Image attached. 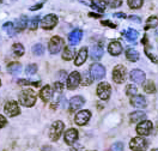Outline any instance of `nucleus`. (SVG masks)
Returning a JSON list of instances; mask_svg holds the SVG:
<instances>
[{
    "label": "nucleus",
    "instance_id": "1",
    "mask_svg": "<svg viewBox=\"0 0 158 151\" xmlns=\"http://www.w3.org/2000/svg\"><path fill=\"white\" fill-rule=\"evenodd\" d=\"M19 103L24 107H32L36 103V94L31 89L23 90L19 94Z\"/></svg>",
    "mask_w": 158,
    "mask_h": 151
},
{
    "label": "nucleus",
    "instance_id": "2",
    "mask_svg": "<svg viewBox=\"0 0 158 151\" xmlns=\"http://www.w3.org/2000/svg\"><path fill=\"white\" fill-rule=\"evenodd\" d=\"M64 128H65V125L62 121H55L53 122L52 127H50V131H49V138L53 141H56L61 137L62 132H64Z\"/></svg>",
    "mask_w": 158,
    "mask_h": 151
},
{
    "label": "nucleus",
    "instance_id": "3",
    "mask_svg": "<svg viewBox=\"0 0 158 151\" xmlns=\"http://www.w3.org/2000/svg\"><path fill=\"white\" fill-rule=\"evenodd\" d=\"M126 78H127V70H126V67L122 66V65L115 66V69L113 71V79H114V82L118 83V84H121V83H123V82L126 81Z\"/></svg>",
    "mask_w": 158,
    "mask_h": 151
},
{
    "label": "nucleus",
    "instance_id": "4",
    "mask_svg": "<svg viewBox=\"0 0 158 151\" xmlns=\"http://www.w3.org/2000/svg\"><path fill=\"white\" fill-rule=\"evenodd\" d=\"M129 148L132 151H145L148 149V141L141 137H135L131 141Z\"/></svg>",
    "mask_w": 158,
    "mask_h": 151
},
{
    "label": "nucleus",
    "instance_id": "5",
    "mask_svg": "<svg viewBox=\"0 0 158 151\" xmlns=\"http://www.w3.org/2000/svg\"><path fill=\"white\" fill-rule=\"evenodd\" d=\"M90 74L94 77V79L101 81V79H103L104 76H106V69H104L101 64L95 62V64H92V65L90 66Z\"/></svg>",
    "mask_w": 158,
    "mask_h": 151
},
{
    "label": "nucleus",
    "instance_id": "6",
    "mask_svg": "<svg viewBox=\"0 0 158 151\" xmlns=\"http://www.w3.org/2000/svg\"><path fill=\"white\" fill-rule=\"evenodd\" d=\"M48 48H49L50 54H58L60 50L64 48V40L59 36L52 37V40L49 41Z\"/></svg>",
    "mask_w": 158,
    "mask_h": 151
},
{
    "label": "nucleus",
    "instance_id": "7",
    "mask_svg": "<svg viewBox=\"0 0 158 151\" xmlns=\"http://www.w3.org/2000/svg\"><path fill=\"white\" fill-rule=\"evenodd\" d=\"M110 94H111V88L108 83L103 82V83H99L98 86H97V95L101 100L107 101L110 97Z\"/></svg>",
    "mask_w": 158,
    "mask_h": 151
},
{
    "label": "nucleus",
    "instance_id": "8",
    "mask_svg": "<svg viewBox=\"0 0 158 151\" xmlns=\"http://www.w3.org/2000/svg\"><path fill=\"white\" fill-rule=\"evenodd\" d=\"M81 82V76L77 71H73L69 77H67V88L69 90H74L78 88V85Z\"/></svg>",
    "mask_w": 158,
    "mask_h": 151
},
{
    "label": "nucleus",
    "instance_id": "9",
    "mask_svg": "<svg viewBox=\"0 0 158 151\" xmlns=\"http://www.w3.org/2000/svg\"><path fill=\"white\" fill-rule=\"evenodd\" d=\"M56 24H58V17L55 15H47L41 20V27H42V29H46V30L53 29Z\"/></svg>",
    "mask_w": 158,
    "mask_h": 151
},
{
    "label": "nucleus",
    "instance_id": "10",
    "mask_svg": "<svg viewBox=\"0 0 158 151\" xmlns=\"http://www.w3.org/2000/svg\"><path fill=\"white\" fill-rule=\"evenodd\" d=\"M4 111H5V113H6V115H9V116H11V118L17 116V115L20 113L19 106H18V103L15 102V101H9V102L5 104Z\"/></svg>",
    "mask_w": 158,
    "mask_h": 151
},
{
    "label": "nucleus",
    "instance_id": "11",
    "mask_svg": "<svg viewBox=\"0 0 158 151\" xmlns=\"http://www.w3.org/2000/svg\"><path fill=\"white\" fill-rule=\"evenodd\" d=\"M152 131V122L148 120L140 121L137 126V133L140 136H148Z\"/></svg>",
    "mask_w": 158,
    "mask_h": 151
},
{
    "label": "nucleus",
    "instance_id": "12",
    "mask_svg": "<svg viewBox=\"0 0 158 151\" xmlns=\"http://www.w3.org/2000/svg\"><path fill=\"white\" fill-rule=\"evenodd\" d=\"M90 118H91L90 111H80L76 114L74 121H76V124L79 125V126H84V125H86L89 122Z\"/></svg>",
    "mask_w": 158,
    "mask_h": 151
},
{
    "label": "nucleus",
    "instance_id": "13",
    "mask_svg": "<svg viewBox=\"0 0 158 151\" xmlns=\"http://www.w3.org/2000/svg\"><path fill=\"white\" fill-rule=\"evenodd\" d=\"M84 103H85L84 97H81V96H74V97H72L71 101H69V109H71V111H78V109H80L84 106Z\"/></svg>",
    "mask_w": 158,
    "mask_h": 151
},
{
    "label": "nucleus",
    "instance_id": "14",
    "mask_svg": "<svg viewBox=\"0 0 158 151\" xmlns=\"http://www.w3.org/2000/svg\"><path fill=\"white\" fill-rule=\"evenodd\" d=\"M131 104H132L133 107H135V108H145V107L148 106V102H146L144 96L137 94V95L132 96V99H131Z\"/></svg>",
    "mask_w": 158,
    "mask_h": 151
},
{
    "label": "nucleus",
    "instance_id": "15",
    "mask_svg": "<svg viewBox=\"0 0 158 151\" xmlns=\"http://www.w3.org/2000/svg\"><path fill=\"white\" fill-rule=\"evenodd\" d=\"M145 78H146V76L141 70L135 69V70H133L131 72V79L134 83H137V84H143L145 82Z\"/></svg>",
    "mask_w": 158,
    "mask_h": 151
},
{
    "label": "nucleus",
    "instance_id": "16",
    "mask_svg": "<svg viewBox=\"0 0 158 151\" xmlns=\"http://www.w3.org/2000/svg\"><path fill=\"white\" fill-rule=\"evenodd\" d=\"M78 138V131L76 128H69L65 133V141L69 145H73Z\"/></svg>",
    "mask_w": 158,
    "mask_h": 151
},
{
    "label": "nucleus",
    "instance_id": "17",
    "mask_svg": "<svg viewBox=\"0 0 158 151\" xmlns=\"http://www.w3.org/2000/svg\"><path fill=\"white\" fill-rule=\"evenodd\" d=\"M81 37H83V31L80 30V29H74L69 35V44H72V46L78 44L79 42H80V40H81Z\"/></svg>",
    "mask_w": 158,
    "mask_h": 151
},
{
    "label": "nucleus",
    "instance_id": "18",
    "mask_svg": "<svg viewBox=\"0 0 158 151\" xmlns=\"http://www.w3.org/2000/svg\"><path fill=\"white\" fill-rule=\"evenodd\" d=\"M108 50L111 55L116 57V55H120L122 53V46H121V43L118 41H113V42L109 43Z\"/></svg>",
    "mask_w": 158,
    "mask_h": 151
},
{
    "label": "nucleus",
    "instance_id": "19",
    "mask_svg": "<svg viewBox=\"0 0 158 151\" xmlns=\"http://www.w3.org/2000/svg\"><path fill=\"white\" fill-rule=\"evenodd\" d=\"M40 96L44 102H49L53 97V89L50 85H46L42 88V90L40 91Z\"/></svg>",
    "mask_w": 158,
    "mask_h": 151
},
{
    "label": "nucleus",
    "instance_id": "20",
    "mask_svg": "<svg viewBox=\"0 0 158 151\" xmlns=\"http://www.w3.org/2000/svg\"><path fill=\"white\" fill-rule=\"evenodd\" d=\"M86 58H88V48H86V47H83V48L78 52L77 58H76V60H74L76 66L83 65V64L85 62V60H86Z\"/></svg>",
    "mask_w": 158,
    "mask_h": 151
},
{
    "label": "nucleus",
    "instance_id": "21",
    "mask_svg": "<svg viewBox=\"0 0 158 151\" xmlns=\"http://www.w3.org/2000/svg\"><path fill=\"white\" fill-rule=\"evenodd\" d=\"M145 119H146V114H145L144 111H133V113H131V115H129L131 122H134V124H139L140 121L145 120Z\"/></svg>",
    "mask_w": 158,
    "mask_h": 151
},
{
    "label": "nucleus",
    "instance_id": "22",
    "mask_svg": "<svg viewBox=\"0 0 158 151\" xmlns=\"http://www.w3.org/2000/svg\"><path fill=\"white\" fill-rule=\"evenodd\" d=\"M90 55L94 60H99L103 57V48L101 46H94L90 49Z\"/></svg>",
    "mask_w": 158,
    "mask_h": 151
},
{
    "label": "nucleus",
    "instance_id": "23",
    "mask_svg": "<svg viewBox=\"0 0 158 151\" xmlns=\"http://www.w3.org/2000/svg\"><path fill=\"white\" fill-rule=\"evenodd\" d=\"M106 1L104 0H92V4H91V6H92V9L94 10H96L98 13H103L104 10H106Z\"/></svg>",
    "mask_w": 158,
    "mask_h": 151
},
{
    "label": "nucleus",
    "instance_id": "24",
    "mask_svg": "<svg viewBox=\"0 0 158 151\" xmlns=\"http://www.w3.org/2000/svg\"><path fill=\"white\" fill-rule=\"evenodd\" d=\"M123 35H125V37H126V40L128 41V42H132V43H134L137 39H138V31L134 30V29H127L126 31H123Z\"/></svg>",
    "mask_w": 158,
    "mask_h": 151
},
{
    "label": "nucleus",
    "instance_id": "25",
    "mask_svg": "<svg viewBox=\"0 0 158 151\" xmlns=\"http://www.w3.org/2000/svg\"><path fill=\"white\" fill-rule=\"evenodd\" d=\"M7 71L11 74L17 76V74H19L20 71H22V65H20L19 62H11L10 65L7 66Z\"/></svg>",
    "mask_w": 158,
    "mask_h": 151
},
{
    "label": "nucleus",
    "instance_id": "26",
    "mask_svg": "<svg viewBox=\"0 0 158 151\" xmlns=\"http://www.w3.org/2000/svg\"><path fill=\"white\" fill-rule=\"evenodd\" d=\"M126 58L132 62H135L139 59V53L134 48H127L126 50Z\"/></svg>",
    "mask_w": 158,
    "mask_h": 151
},
{
    "label": "nucleus",
    "instance_id": "27",
    "mask_svg": "<svg viewBox=\"0 0 158 151\" xmlns=\"http://www.w3.org/2000/svg\"><path fill=\"white\" fill-rule=\"evenodd\" d=\"M27 27H28V18H27L25 16L20 17L19 19L16 22V30H17V31L24 30Z\"/></svg>",
    "mask_w": 158,
    "mask_h": 151
},
{
    "label": "nucleus",
    "instance_id": "28",
    "mask_svg": "<svg viewBox=\"0 0 158 151\" xmlns=\"http://www.w3.org/2000/svg\"><path fill=\"white\" fill-rule=\"evenodd\" d=\"M74 57V49L72 47H66L62 52V59L64 60H71Z\"/></svg>",
    "mask_w": 158,
    "mask_h": 151
},
{
    "label": "nucleus",
    "instance_id": "29",
    "mask_svg": "<svg viewBox=\"0 0 158 151\" xmlns=\"http://www.w3.org/2000/svg\"><path fill=\"white\" fill-rule=\"evenodd\" d=\"M12 50H13V54L16 55V57H22L23 54H24V47H23V44H20V43H15L13 46H12Z\"/></svg>",
    "mask_w": 158,
    "mask_h": 151
},
{
    "label": "nucleus",
    "instance_id": "30",
    "mask_svg": "<svg viewBox=\"0 0 158 151\" xmlns=\"http://www.w3.org/2000/svg\"><path fill=\"white\" fill-rule=\"evenodd\" d=\"M2 29L5 31H7V34L10 35V36H13L15 34H16V28H15V25H13V23H11V22H7V23H5L4 25H2Z\"/></svg>",
    "mask_w": 158,
    "mask_h": 151
},
{
    "label": "nucleus",
    "instance_id": "31",
    "mask_svg": "<svg viewBox=\"0 0 158 151\" xmlns=\"http://www.w3.org/2000/svg\"><path fill=\"white\" fill-rule=\"evenodd\" d=\"M158 27V18L157 17H155V16H152V17H150L146 22V27H145V29L148 30V29H151V28H157Z\"/></svg>",
    "mask_w": 158,
    "mask_h": 151
},
{
    "label": "nucleus",
    "instance_id": "32",
    "mask_svg": "<svg viewBox=\"0 0 158 151\" xmlns=\"http://www.w3.org/2000/svg\"><path fill=\"white\" fill-rule=\"evenodd\" d=\"M144 91L148 92V94H153L156 91V86H155V83L151 81H148V83L144 84Z\"/></svg>",
    "mask_w": 158,
    "mask_h": 151
},
{
    "label": "nucleus",
    "instance_id": "33",
    "mask_svg": "<svg viewBox=\"0 0 158 151\" xmlns=\"http://www.w3.org/2000/svg\"><path fill=\"white\" fill-rule=\"evenodd\" d=\"M39 23H40V17L36 16V17H34V18L30 19V22L28 23V27H29L30 30H36L37 27H39Z\"/></svg>",
    "mask_w": 158,
    "mask_h": 151
},
{
    "label": "nucleus",
    "instance_id": "34",
    "mask_svg": "<svg viewBox=\"0 0 158 151\" xmlns=\"http://www.w3.org/2000/svg\"><path fill=\"white\" fill-rule=\"evenodd\" d=\"M32 53L35 54V55H42L43 53H44V47L41 44V43H37V44H35L34 47H32Z\"/></svg>",
    "mask_w": 158,
    "mask_h": 151
},
{
    "label": "nucleus",
    "instance_id": "35",
    "mask_svg": "<svg viewBox=\"0 0 158 151\" xmlns=\"http://www.w3.org/2000/svg\"><path fill=\"white\" fill-rule=\"evenodd\" d=\"M131 9H140L143 6V0H127Z\"/></svg>",
    "mask_w": 158,
    "mask_h": 151
},
{
    "label": "nucleus",
    "instance_id": "36",
    "mask_svg": "<svg viewBox=\"0 0 158 151\" xmlns=\"http://www.w3.org/2000/svg\"><path fill=\"white\" fill-rule=\"evenodd\" d=\"M126 94H127L128 96H134V95H137V94H138V89H137V86H135V85H133V84L127 85V88H126Z\"/></svg>",
    "mask_w": 158,
    "mask_h": 151
},
{
    "label": "nucleus",
    "instance_id": "37",
    "mask_svg": "<svg viewBox=\"0 0 158 151\" xmlns=\"http://www.w3.org/2000/svg\"><path fill=\"white\" fill-rule=\"evenodd\" d=\"M36 71H37V65H35V64H30V65L27 66V69H25L27 74H29V76L35 74V73H36Z\"/></svg>",
    "mask_w": 158,
    "mask_h": 151
},
{
    "label": "nucleus",
    "instance_id": "38",
    "mask_svg": "<svg viewBox=\"0 0 158 151\" xmlns=\"http://www.w3.org/2000/svg\"><path fill=\"white\" fill-rule=\"evenodd\" d=\"M109 151H123V144H122V143H120V141L114 143V144L110 146Z\"/></svg>",
    "mask_w": 158,
    "mask_h": 151
},
{
    "label": "nucleus",
    "instance_id": "39",
    "mask_svg": "<svg viewBox=\"0 0 158 151\" xmlns=\"http://www.w3.org/2000/svg\"><path fill=\"white\" fill-rule=\"evenodd\" d=\"M18 84L19 85H35V86H37V85H40V82H30L27 81V79H19Z\"/></svg>",
    "mask_w": 158,
    "mask_h": 151
},
{
    "label": "nucleus",
    "instance_id": "40",
    "mask_svg": "<svg viewBox=\"0 0 158 151\" xmlns=\"http://www.w3.org/2000/svg\"><path fill=\"white\" fill-rule=\"evenodd\" d=\"M83 85H90L92 83V78L90 77V73H85L83 76V82H80Z\"/></svg>",
    "mask_w": 158,
    "mask_h": 151
},
{
    "label": "nucleus",
    "instance_id": "41",
    "mask_svg": "<svg viewBox=\"0 0 158 151\" xmlns=\"http://www.w3.org/2000/svg\"><path fill=\"white\" fill-rule=\"evenodd\" d=\"M107 4H108L110 7L115 9V7H118V6H121L122 1H121V0H108V1H107Z\"/></svg>",
    "mask_w": 158,
    "mask_h": 151
},
{
    "label": "nucleus",
    "instance_id": "42",
    "mask_svg": "<svg viewBox=\"0 0 158 151\" xmlns=\"http://www.w3.org/2000/svg\"><path fill=\"white\" fill-rule=\"evenodd\" d=\"M54 89H55V91H56L58 94H62V90H64V85H62V83H61V82L54 83Z\"/></svg>",
    "mask_w": 158,
    "mask_h": 151
},
{
    "label": "nucleus",
    "instance_id": "43",
    "mask_svg": "<svg viewBox=\"0 0 158 151\" xmlns=\"http://www.w3.org/2000/svg\"><path fill=\"white\" fill-rule=\"evenodd\" d=\"M7 124V120L5 119V116H2V115H0V128H2L5 125Z\"/></svg>",
    "mask_w": 158,
    "mask_h": 151
},
{
    "label": "nucleus",
    "instance_id": "44",
    "mask_svg": "<svg viewBox=\"0 0 158 151\" xmlns=\"http://www.w3.org/2000/svg\"><path fill=\"white\" fill-rule=\"evenodd\" d=\"M102 24H103V25H108V27H110V28H116L115 24H113L111 22H108V20H103Z\"/></svg>",
    "mask_w": 158,
    "mask_h": 151
},
{
    "label": "nucleus",
    "instance_id": "45",
    "mask_svg": "<svg viewBox=\"0 0 158 151\" xmlns=\"http://www.w3.org/2000/svg\"><path fill=\"white\" fill-rule=\"evenodd\" d=\"M128 19L133 20V22H137V23H140V22H141V19H140L139 17H137V16H128Z\"/></svg>",
    "mask_w": 158,
    "mask_h": 151
},
{
    "label": "nucleus",
    "instance_id": "46",
    "mask_svg": "<svg viewBox=\"0 0 158 151\" xmlns=\"http://www.w3.org/2000/svg\"><path fill=\"white\" fill-rule=\"evenodd\" d=\"M42 6H43V2H41V4H37V5H35V6H31V7H30V10H31V11L39 10V9H41Z\"/></svg>",
    "mask_w": 158,
    "mask_h": 151
},
{
    "label": "nucleus",
    "instance_id": "47",
    "mask_svg": "<svg viewBox=\"0 0 158 151\" xmlns=\"http://www.w3.org/2000/svg\"><path fill=\"white\" fill-rule=\"evenodd\" d=\"M114 17L115 18H127V16L125 13H114Z\"/></svg>",
    "mask_w": 158,
    "mask_h": 151
},
{
    "label": "nucleus",
    "instance_id": "48",
    "mask_svg": "<svg viewBox=\"0 0 158 151\" xmlns=\"http://www.w3.org/2000/svg\"><path fill=\"white\" fill-rule=\"evenodd\" d=\"M152 151H158V149H155V150H152Z\"/></svg>",
    "mask_w": 158,
    "mask_h": 151
},
{
    "label": "nucleus",
    "instance_id": "49",
    "mask_svg": "<svg viewBox=\"0 0 158 151\" xmlns=\"http://www.w3.org/2000/svg\"><path fill=\"white\" fill-rule=\"evenodd\" d=\"M1 2H2V0H0V4H1Z\"/></svg>",
    "mask_w": 158,
    "mask_h": 151
},
{
    "label": "nucleus",
    "instance_id": "50",
    "mask_svg": "<svg viewBox=\"0 0 158 151\" xmlns=\"http://www.w3.org/2000/svg\"><path fill=\"white\" fill-rule=\"evenodd\" d=\"M0 85H1V82H0Z\"/></svg>",
    "mask_w": 158,
    "mask_h": 151
}]
</instances>
